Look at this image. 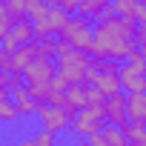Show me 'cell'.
<instances>
[{"mask_svg":"<svg viewBox=\"0 0 146 146\" xmlns=\"http://www.w3.org/2000/svg\"><path fill=\"white\" fill-rule=\"evenodd\" d=\"M137 23L132 17H112V20H100L98 29L92 32L95 43H92V54L98 60H115L123 63L137 46L132 43Z\"/></svg>","mask_w":146,"mask_h":146,"instance_id":"obj_1","label":"cell"},{"mask_svg":"<svg viewBox=\"0 0 146 146\" xmlns=\"http://www.w3.org/2000/svg\"><path fill=\"white\" fill-rule=\"evenodd\" d=\"M89 63H92V57L86 52L72 49L69 54H63L57 60V78L66 86H86L89 83Z\"/></svg>","mask_w":146,"mask_h":146,"instance_id":"obj_2","label":"cell"},{"mask_svg":"<svg viewBox=\"0 0 146 146\" xmlns=\"http://www.w3.org/2000/svg\"><path fill=\"white\" fill-rule=\"evenodd\" d=\"M60 40H66L72 49H78V52H86V54H92V43H95V37H92V26H89V17H69V23L63 26V32H60Z\"/></svg>","mask_w":146,"mask_h":146,"instance_id":"obj_3","label":"cell"},{"mask_svg":"<svg viewBox=\"0 0 146 146\" xmlns=\"http://www.w3.org/2000/svg\"><path fill=\"white\" fill-rule=\"evenodd\" d=\"M103 129V112H95V109H80L78 115L69 117V129L72 135H80V137H89L95 132Z\"/></svg>","mask_w":146,"mask_h":146,"instance_id":"obj_4","label":"cell"},{"mask_svg":"<svg viewBox=\"0 0 146 146\" xmlns=\"http://www.w3.org/2000/svg\"><path fill=\"white\" fill-rule=\"evenodd\" d=\"M103 120H109V126H117V129H129V120H126V95L117 92V95H109L103 100Z\"/></svg>","mask_w":146,"mask_h":146,"instance_id":"obj_5","label":"cell"},{"mask_svg":"<svg viewBox=\"0 0 146 146\" xmlns=\"http://www.w3.org/2000/svg\"><path fill=\"white\" fill-rule=\"evenodd\" d=\"M23 83H29V86H35V83H49L54 75H57V69H54V63L52 60H35V63H29L23 72Z\"/></svg>","mask_w":146,"mask_h":146,"instance_id":"obj_6","label":"cell"},{"mask_svg":"<svg viewBox=\"0 0 146 146\" xmlns=\"http://www.w3.org/2000/svg\"><path fill=\"white\" fill-rule=\"evenodd\" d=\"M37 115H40L43 132H49V135H57V132H66V129H69V115H66L63 109L40 106V109H37Z\"/></svg>","mask_w":146,"mask_h":146,"instance_id":"obj_7","label":"cell"},{"mask_svg":"<svg viewBox=\"0 0 146 146\" xmlns=\"http://www.w3.org/2000/svg\"><path fill=\"white\" fill-rule=\"evenodd\" d=\"M117 78H120V92L123 95H137L146 89V80H143V72L132 69L129 63H120L117 69Z\"/></svg>","mask_w":146,"mask_h":146,"instance_id":"obj_8","label":"cell"},{"mask_svg":"<svg viewBox=\"0 0 146 146\" xmlns=\"http://www.w3.org/2000/svg\"><path fill=\"white\" fill-rule=\"evenodd\" d=\"M37 60V46L35 43H26V46H17L12 54H9V75L12 72H23L29 63Z\"/></svg>","mask_w":146,"mask_h":146,"instance_id":"obj_9","label":"cell"},{"mask_svg":"<svg viewBox=\"0 0 146 146\" xmlns=\"http://www.w3.org/2000/svg\"><path fill=\"white\" fill-rule=\"evenodd\" d=\"M89 86H95L103 98H109V95L120 92V78H117V72H95V78L89 80Z\"/></svg>","mask_w":146,"mask_h":146,"instance_id":"obj_10","label":"cell"},{"mask_svg":"<svg viewBox=\"0 0 146 146\" xmlns=\"http://www.w3.org/2000/svg\"><path fill=\"white\" fill-rule=\"evenodd\" d=\"M126 120L129 123H143L146 120V95H126Z\"/></svg>","mask_w":146,"mask_h":146,"instance_id":"obj_11","label":"cell"},{"mask_svg":"<svg viewBox=\"0 0 146 146\" xmlns=\"http://www.w3.org/2000/svg\"><path fill=\"white\" fill-rule=\"evenodd\" d=\"M12 103H15L17 115H37V109H40V103H35V100L29 98L26 86H20V89H12Z\"/></svg>","mask_w":146,"mask_h":146,"instance_id":"obj_12","label":"cell"},{"mask_svg":"<svg viewBox=\"0 0 146 146\" xmlns=\"http://www.w3.org/2000/svg\"><path fill=\"white\" fill-rule=\"evenodd\" d=\"M9 35H12V40H15L17 46L35 43V32H32V23H29V20H23V23H15V26L9 29Z\"/></svg>","mask_w":146,"mask_h":146,"instance_id":"obj_13","label":"cell"},{"mask_svg":"<svg viewBox=\"0 0 146 146\" xmlns=\"http://www.w3.org/2000/svg\"><path fill=\"white\" fill-rule=\"evenodd\" d=\"M52 6L46 3V0H26V9H23V15H26V20L29 23H37V20H43L46 17V12H49Z\"/></svg>","mask_w":146,"mask_h":146,"instance_id":"obj_14","label":"cell"},{"mask_svg":"<svg viewBox=\"0 0 146 146\" xmlns=\"http://www.w3.org/2000/svg\"><path fill=\"white\" fill-rule=\"evenodd\" d=\"M46 23H49V29H52V35H60L63 32V26L69 23V15L63 12V9H57V6H52L49 12H46V17H43Z\"/></svg>","mask_w":146,"mask_h":146,"instance_id":"obj_15","label":"cell"},{"mask_svg":"<svg viewBox=\"0 0 146 146\" xmlns=\"http://www.w3.org/2000/svg\"><path fill=\"white\" fill-rule=\"evenodd\" d=\"M109 3H112V0H78V9H75V12H78L80 17H95V15H98L100 9H106Z\"/></svg>","mask_w":146,"mask_h":146,"instance_id":"obj_16","label":"cell"},{"mask_svg":"<svg viewBox=\"0 0 146 146\" xmlns=\"http://www.w3.org/2000/svg\"><path fill=\"white\" fill-rule=\"evenodd\" d=\"M123 135H126V146H146L143 123H129V129H126Z\"/></svg>","mask_w":146,"mask_h":146,"instance_id":"obj_17","label":"cell"},{"mask_svg":"<svg viewBox=\"0 0 146 146\" xmlns=\"http://www.w3.org/2000/svg\"><path fill=\"white\" fill-rule=\"evenodd\" d=\"M83 95H86V109L103 112V100H106V98H103V95H100L95 86H89V83H86V86H83Z\"/></svg>","mask_w":146,"mask_h":146,"instance_id":"obj_18","label":"cell"},{"mask_svg":"<svg viewBox=\"0 0 146 146\" xmlns=\"http://www.w3.org/2000/svg\"><path fill=\"white\" fill-rule=\"evenodd\" d=\"M100 135L106 137L109 146H126V135H123V129H117V126H103Z\"/></svg>","mask_w":146,"mask_h":146,"instance_id":"obj_19","label":"cell"},{"mask_svg":"<svg viewBox=\"0 0 146 146\" xmlns=\"http://www.w3.org/2000/svg\"><path fill=\"white\" fill-rule=\"evenodd\" d=\"M137 3H140V0H112V9H115L117 17H132V12H135Z\"/></svg>","mask_w":146,"mask_h":146,"instance_id":"obj_20","label":"cell"},{"mask_svg":"<svg viewBox=\"0 0 146 146\" xmlns=\"http://www.w3.org/2000/svg\"><path fill=\"white\" fill-rule=\"evenodd\" d=\"M20 115H17V109H15V103L12 100H3L0 103V123H15Z\"/></svg>","mask_w":146,"mask_h":146,"instance_id":"obj_21","label":"cell"},{"mask_svg":"<svg viewBox=\"0 0 146 146\" xmlns=\"http://www.w3.org/2000/svg\"><path fill=\"white\" fill-rule=\"evenodd\" d=\"M35 46H37V60L54 57V40H52V37H49V40H35Z\"/></svg>","mask_w":146,"mask_h":146,"instance_id":"obj_22","label":"cell"},{"mask_svg":"<svg viewBox=\"0 0 146 146\" xmlns=\"http://www.w3.org/2000/svg\"><path fill=\"white\" fill-rule=\"evenodd\" d=\"M32 146H54V135H49V132H37V135H32Z\"/></svg>","mask_w":146,"mask_h":146,"instance_id":"obj_23","label":"cell"},{"mask_svg":"<svg viewBox=\"0 0 146 146\" xmlns=\"http://www.w3.org/2000/svg\"><path fill=\"white\" fill-rule=\"evenodd\" d=\"M3 6H6L12 15H23V9H26V0H3Z\"/></svg>","mask_w":146,"mask_h":146,"instance_id":"obj_24","label":"cell"},{"mask_svg":"<svg viewBox=\"0 0 146 146\" xmlns=\"http://www.w3.org/2000/svg\"><path fill=\"white\" fill-rule=\"evenodd\" d=\"M57 9H63L69 17L75 15V9H78V0H57Z\"/></svg>","mask_w":146,"mask_h":146,"instance_id":"obj_25","label":"cell"},{"mask_svg":"<svg viewBox=\"0 0 146 146\" xmlns=\"http://www.w3.org/2000/svg\"><path fill=\"white\" fill-rule=\"evenodd\" d=\"M69 52H72V46H69L66 40H54V54H57V57H63V54H69Z\"/></svg>","mask_w":146,"mask_h":146,"instance_id":"obj_26","label":"cell"},{"mask_svg":"<svg viewBox=\"0 0 146 146\" xmlns=\"http://www.w3.org/2000/svg\"><path fill=\"white\" fill-rule=\"evenodd\" d=\"M0 89H9V72H0Z\"/></svg>","mask_w":146,"mask_h":146,"instance_id":"obj_27","label":"cell"},{"mask_svg":"<svg viewBox=\"0 0 146 146\" xmlns=\"http://www.w3.org/2000/svg\"><path fill=\"white\" fill-rule=\"evenodd\" d=\"M3 100H9V89H0V103Z\"/></svg>","mask_w":146,"mask_h":146,"instance_id":"obj_28","label":"cell"},{"mask_svg":"<svg viewBox=\"0 0 146 146\" xmlns=\"http://www.w3.org/2000/svg\"><path fill=\"white\" fill-rule=\"evenodd\" d=\"M15 146H32V137H23L20 143H15Z\"/></svg>","mask_w":146,"mask_h":146,"instance_id":"obj_29","label":"cell"},{"mask_svg":"<svg viewBox=\"0 0 146 146\" xmlns=\"http://www.w3.org/2000/svg\"><path fill=\"white\" fill-rule=\"evenodd\" d=\"M72 146H89V140H75Z\"/></svg>","mask_w":146,"mask_h":146,"instance_id":"obj_30","label":"cell"},{"mask_svg":"<svg viewBox=\"0 0 146 146\" xmlns=\"http://www.w3.org/2000/svg\"><path fill=\"white\" fill-rule=\"evenodd\" d=\"M0 6H3V0H0Z\"/></svg>","mask_w":146,"mask_h":146,"instance_id":"obj_31","label":"cell"}]
</instances>
